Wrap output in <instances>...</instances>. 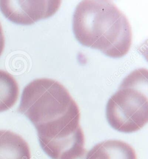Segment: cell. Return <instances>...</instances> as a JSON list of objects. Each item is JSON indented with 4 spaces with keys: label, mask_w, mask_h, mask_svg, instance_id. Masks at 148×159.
<instances>
[{
    "label": "cell",
    "mask_w": 148,
    "mask_h": 159,
    "mask_svg": "<svg viewBox=\"0 0 148 159\" xmlns=\"http://www.w3.org/2000/svg\"><path fill=\"white\" fill-rule=\"evenodd\" d=\"M18 111L35 126L41 147L52 159L84 147L78 105L59 82L39 78L25 86Z\"/></svg>",
    "instance_id": "6da1fadb"
},
{
    "label": "cell",
    "mask_w": 148,
    "mask_h": 159,
    "mask_svg": "<svg viewBox=\"0 0 148 159\" xmlns=\"http://www.w3.org/2000/svg\"><path fill=\"white\" fill-rule=\"evenodd\" d=\"M72 25L75 38L82 45L109 57H122L130 49L131 25L113 1H81L74 14Z\"/></svg>",
    "instance_id": "7a4b0ae2"
},
{
    "label": "cell",
    "mask_w": 148,
    "mask_h": 159,
    "mask_svg": "<svg viewBox=\"0 0 148 159\" xmlns=\"http://www.w3.org/2000/svg\"><path fill=\"white\" fill-rule=\"evenodd\" d=\"M106 116L111 127L130 133L142 129L148 121V70H136L127 75L110 97Z\"/></svg>",
    "instance_id": "3957f363"
},
{
    "label": "cell",
    "mask_w": 148,
    "mask_h": 159,
    "mask_svg": "<svg viewBox=\"0 0 148 159\" xmlns=\"http://www.w3.org/2000/svg\"><path fill=\"white\" fill-rule=\"evenodd\" d=\"M61 3L59 0H1L0 10L4 16L13 23L31 25L54 15L59 9Z\"/></svg>",
    "instance_id": "277c9868"
},
{
    "label": "cell",
    "mask_w": 148,
    "mask_h": 159,
    "mask_svg": "<svg viewBox=\"0 0 148 159\" xmlns=\"http://www.w3.org/2000/svg\"><path fill=\"white\" fill-rule=\"evenodd\" d=\"M85 159H137L134 149L119 140H108L99 143L87 151Z\"/></svg>",
    "instance_id": "5b68a950"
},
{
    "label": "cell",
    "mask_w": 148,
    "mask_h": 159,
    "mask_svg": "<svg viewBox=\"0 0 148 159\" xmlns=\"http://www.w3.org/2000/svg\"><path fill=\"white\" fill-rule=\"evenodd\" d=\"M30 147L20 135L0 130V159H31Z\"/></svg>",
    "instance_id": "8992f818"
},
{
    "label": "cell",
    "mask_w": 148,
    "mask_h": 159,
    "mask_svg": "<svg viewBox=\"0 0 148 159\" xmlns=\"http://www.w3.org/2000/svg\"><path fill=\"white\" fill-rule=\"evenodd\" d=\"M19 96V88L16 80L8 72L0 70V112L13 107Z\"/></svg>",
    "instance_id": "52a82bcc"
},
{
    "label": "cell",
    "mask_w": 148,
    "mask_h": 159,
    "mask_svg": "<svg viewBox=\"0 0 148 159\" xmlns=\"http://www.w3.org/2000/svg\"><path fill=\"white\" fill-rule=\"evenodd\" d=\"M5 48V37L3 29L0 23V56L2 54Z\"/></svg>",
    "instance_id": "ba28073f"
}]
</instances>
